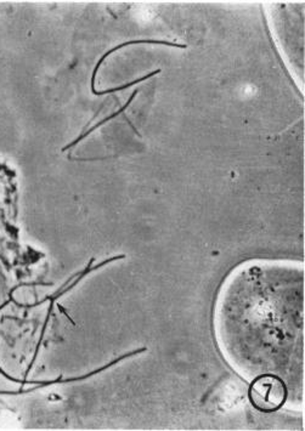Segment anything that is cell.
I'll use <instances>...</instances> for the list:
<instances>
[{"label":"cell","mask_w":305,"mask_h":431,"mask_svg":"<svg viewBox=\"0 0 305 431\" xmlns=\"http://www.w3.org/2000/svg\"><path fill=\"white\" fill-rule=\"evenodd\" d=\"M249 399L252 405L261 412H274L286 400V387L274 375H263L252 384Z\"/></svg>","instance_id":"cell-1"},{"label":"cell","mask_w":305,"mask_h":431,"mask_svg":"<svg viewBox=\"0 0 305 431\" xmlns=\"http://www.w3.org/2000/svg\"><path fill=\"white\" fill-rule=\"evenodd\" d=\"M135 95H136V93H134L133 94V95H131V100H129V101L126 103V106L123 107L122 110H119V111L116 112V113H113V115H111V116L108 117V118H105V120H103V122H100V123H98V124H95L94 127L91 128V129L88 130L86 133L83 134V135H81L79 138L77 139L76 141H73V143H71V145H68V146L65 147V148H63V151H66V150H67V148H70V147L73 146V145H76V143H78V141H81V140H83V139L86 138V136H88V135H89V134L91 133V131H94L95 129H98L99 127H101V125L105 124L106 122H108V120H112L113 117H117L118 116V115H119V113H122V112L124 111L126 107H128V105H129V103H131V100H133V98H134Z\"/></svg>","instance_id":"cell-2"}]
</instances>
